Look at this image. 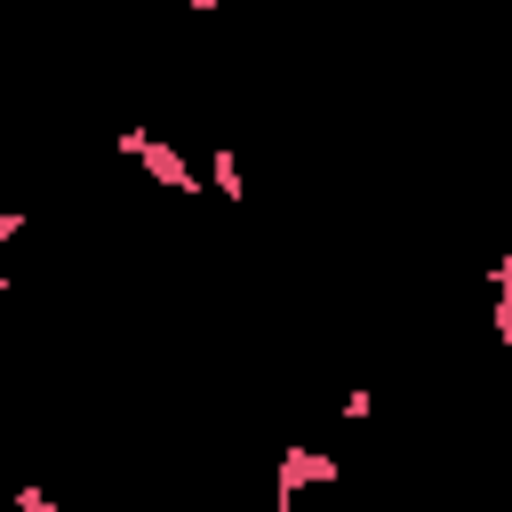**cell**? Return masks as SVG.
I'll use <instances>...</instances> for the list:
<instances>
[{"label": "cell", "mask_w": 512, "mask_h": 512, "mask_svg": "<svg viewBox=\"0 0 512 512\" xmlns=\"http://www.w3.org/2000/svg\"><path fill=\"white\" fill-rule=\"evenodd\" d=\"M112 144H120V160H144V176H152L160 192H200V176H192V160H184L176 144H160L152 128H120Z\"/></svg>", "instance_id": "obj_1"}, {"label": "cell", "mask_w": 512, "mask_h": 512, "mask_svg": "<svg viewBox=\"0 0 512 512\" xmlns=\"http://www.w3.org/2000/svg\"><path fill=\"white\" fill-rule=\"evenodd\" d=\"M272 480H280V504H296L304 488H336V456L328 448H280L272 456Z\"/></svg>", "instance_id": "obj_2"}, {"label": "cell", "mask_w": 512, "mask_h": 512, "mask_svg": "<svg viewBox=\"0 0 512 512\" xmlns=\"http://www.w3.org/2000/svg\"><path fill=\"white\" fill-rule=\"evenodd\" d=\"M208 184H216L224 200H240V168H232V152H216V160H208Z\"/></svg>", "instance_id": "obj_3"}, {"label": "cell", "mask_w": 512, "mask_h": 512, "mask_svg": "<svg viewBox=\"0 0 512 512\" xmlns=\"http://www.w3.org/2000/svg\"><path fill=\"white\" fill-rule=\"evenodd\" d=\"M8 504H16V512H56V496H48V488H40V480H24V488H16V496H8Z\"/></svg>", "instance_id": "obj_4"}]
</instances>
